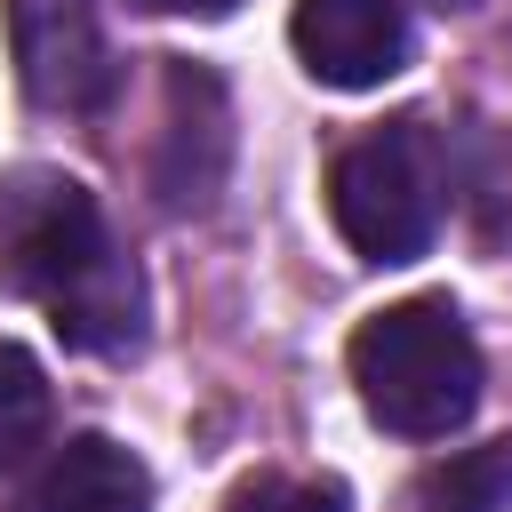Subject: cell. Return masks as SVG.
<instances>
[{"instance_id":"1","label":"cell","mask_w":512,"mask_h":512,"mask_svg":"<svg viewBox=\"0 0 512 512\" xmlns=\"http://www.w3.org/2000/svg\"><path fill=\"white\" fill-rule=\"evenodd\" d=\"M0 288L56 312V336L80 352H136L144 280L112 248L80 176L16 168L0 176Z\"/></svg>"},{"instance_id":"2","label":"cell","mask_w":512,"mask_h":512,"mask_svg":"<svg viewBox=\"0 0 512 512\" xmlns=\"http://www.w3.org/2000/svg\"><path fill=\"white\" fill-rule=\"evenodd\" d=\"M352 392L400 440H448L480 408V344L448 296L384 304L352 328Z\"/></svg>"},{"instance_id":"3","label":"cell","mask_w":512,"mask_h":512,"mask_svg":"<svg viewBox=\"0 0 512 512\" xmlns=\"http://www.w3.org/2000/svg\"><path fill=\"white\" fill-rule=\"evenodd\" d=\"M448 168H440V144L424 120H392L360 144L336 152L328 168V216L344 232V248L360 264H416L440 232V192Z\"/></svg>"},{"instance_id":"4","label":"cell","mask_w":512,"mask_h":512,"mask_svg":"<svg viewBox=\"0 0 512 512\" xmlns=\"http://www.w3.org/2000/svg\"><path fill=\"white\" fill-rule=\"evenodd\" d=\"M8 48L24 96L48 112H88L112 96V48L96 0H8Z\"/></svg>"},{"instance_id":"5","label":"cell","mask_w":512,"mask_h":512,"mask_svg":"<svg viewBox=\"0 0 512 512\" xmlns=\"http://www.w3.org/2000/svg\"><path fill=\"white\" fill-rule=\"evenodd\" d=\"M288 40L320 88H384L408 64V8L400 0H296Z\"/></svg>"},{"instance_id":"6","label":"cell","mask_w":512,"mask_h":512,"mask_svg":"<svg viewBox=\"0 0 512 512\" xmlns=\"http://www.w3.org/2000/svg\"><path fill=\"white\" fill-rule=\"evenodd\" d=\"M16 512H152V472L120 440L80 432L24 480Z\"/></svg>"},{"instance_id":"7","label":"cell","mask_w":512,"mask_h":512,"mask_svg":"<svg viewBox=\"0 0 512 512\" xmlns=\"http://www.w3.org/2000/svg\"><path fill=\"white\" fill-rule=\"evenodd\" d=\"M192 144H200L208 160H224V96H216L208 72L176 64V72H168V160H160V200H168V208H200V200L216 192V184L200 176Z\"/></svg>"},{"instance_id":"8","label":"cell","mask_w":512,"mask_h":512,"mask_svg":"<svg viewBox=\"0 0 512 512\" xmlns=\"http://www.w3.org/2000/svg\"><path fill=\"white\" fill-rule=\"evenodd\" d=\"M416 512H512V440L440 456L416 480Z\"/></svg>"},{"instance_id":"9","label":"cell","mask_w":512,"mask_h":512,"mask_svg":"<svg viewBox=\"0 0 512 512\" xmlns=\"http://www.w3.org/2000/svg\"><path fill=\"white\" fill-rule=\"evenodd\" d=\"M48 440V376L24 344H0V472H16Z\"/></svg>"},{"instance_id":"10","label":"cell","mask_w":512,"mask_h":512,"mask_svg":"<svg viewBox=\"0 0 512 512\" xmlns=\"http://www.w3.org/2000/svg\"><path fill=\"white\" fill-rule=\"evenodd\" d=\"M472 224L488 248H512V128H496L480 152H472Z\"/></svg>"},{"instance_id":"11","label":"cell","mask_w":512,"mask_h":512,"mask_svg":"<svg viewBox=\"0 0 512 512\" xmlns=\"http://www.w3.org/2000/svg\"><path fill=\"white\" fill-rule=\"evenodd\" d=\"M232 512H352V504H344L336 480H280V472H264V480H248L232 496Z\"/></svg>"},{"instance_id":"12","label":"cell","mask_w":512,"mask_h":512,"mask_svg":"<svg viewBox=\"0 0 512 512\" xmlns=\"http://www.w3.org/2000/svg\"><path fill=\"white\" fill-rule=\"evenodd\" d=\"M128 8H144V16H232L240 0H128Z\"/></svg>"},{"instance_id":"13","label":"cell","mask_w":512,"mask_h":512,"mask_svg":"<svg viewBox=\"0 0 512 512\" xmlns=\"http://www.w3.org/2000/svg\"><path fill=\"white\" fill-rule=\"evenodd\" d=\"M432 8H472V0H432Z\"/></svg>"}]
</instances>
